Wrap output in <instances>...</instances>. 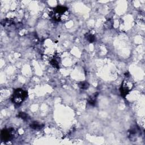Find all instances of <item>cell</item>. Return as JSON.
Wrapping results in <instances>:
<instances>
[{
    "label": "cell",
    "mask_w": 145,
    "mask_h": 145,
    "mask_svg": "<svg viewBox=\"0 0 145 145\" xmlns=\"http://www.w3.org/2000/svg\"><path fill=\"white\" fill-rule=\"evenodd\" d=\"M49 16L54 21L57 22L64 21L69 17L68 8L64 6H57L52 10L49 13Z\"/></svg>",
    "instance_id": "6da1fadb"
},
{
    "label": "cell",
    "mask_w": 145,
    "mask_h": 145,
    "mask_svg": "<svg viewBox=\"0 0 145 145\" xmlns=\"http://www.w3.org/2000/svg\"><path fill=\"white\" fill-rule=\"evenodd\" d=\"M27 96V92L21 88H17L13 92L11 100L15 105L19 106Z\"/></svg>",
    "instance_id": "7a4b0ae2"
},
{
    "label": "cell",
    "mask_w": 145,
    "mask_h": 145,
    "mask_svg": "<svg viewBox=\"0 0 145 145\" xmlns=\"http://www.w3.org/2000/svg\"><path fill=\"white\" fill-rule=\"evenodd\" d=\"M133 87L134 84L129 79H125L122 83L120 88V92L121 95L123 97L126 96L131 91Z\"/></svg>",
    "instance_id": "3957f363"
},
{
    "label": "cell",
    "mask_w": 145,
    "mask_h": 145,
    "mask_svg": "<svg viewBox=\"0 0 145 145\" xmlns=\"http://www.w3.org/2000/svg\"><path fill=\"white\" fill-rule=\"evenodd\" d=\"M14 129L13 128L3 129L1 133V140L3 142L10 141L14 138Z\"/></svg>",
    "instance_id": "277c9868"
},
{
    "label": "cell",
    "mask_w": 145,
    "mask_h": 145,
    "mask_svg": "<svg viewBox=\"0 0 145 145\" xmlns=\"http://www.w3.org/2000/svg\"><path fill=\"white\" fill-rule=\"evenodd\" d=\"M98 93L94 94V95H92L90 96V97L88 98V102L89 103V104L91 106H95L96 103V100H97V97H98Z\"/></svg>",
    "instance_id": "5b68a950"
},
{
    "label": "cell",
    "mask_w": 145,
    "mask_h": 145,
    "mask_svg": "<svg viewBox=\"0 0 145 145\" xmlns=\"http://www.w3.org/2000/svg\"><path fill=\"white\" fill-rule=\"evenodd\" d=\"M86 39L90 42V43H94L96 40L95 36L94 35H92V34H90V33L86 34Z\"/></svg>",
    "instance_id": "8992f818"
},
{
    "label": "cell",
    "mask_w": 145,
    "mask_h": 145,
    "mask_svg": "<svg viewBox=\"0 0 145 145\" xmlns=\"http://www.w3.org/2000/svg\"><path fill=\"white\" fill-rule=\"evenodd\" d=\"M43 126V125L39 123L38 122H33V123L31 124V125H30L31 128L34 129H40L43 128V127H42Z\"/></svg>",
    "instance_id": "52a82bcc"
},
{
    "label": "cell",
    "mask_w": 145,
    "mask_h": 145,
    "mask_svg": "<svg viewBox=\"0 0 145 145\" xmlns=\"http://www.w3.org/2000/svg\"><path fill=\"white\" fill-rule=\"evenodd\" d=\"M79 87L82 90H87L89 87V84L86 81L81 82L79 83Z\"/></svg>",
    "instance_id": "ba28073f"
},
{
    "label": "cell",
    "mask_w": 145,
    "mask_h": 145,
    "mask_svg": "<svg viewBox=\"0 0 145 145\" xmlns=\"http://www.w3.org/2000/svg\"><path fill=\"white\" fill-rule=\"evenodd\" d=\"M50 63H51V65L53 66V67L57 68V69L59 68V63H58V61L56 58L52 59L51 60V61H50Z\"/></svg>",
    "instance_id": "9c48e42d"
},
{
    "label": "cell",
    "mask_w": 145,
    "mask_h": 145,
    "mask_svg": "<svg viewBox=\"0 0 145 145\" xmlns=\"http://www.w3.org/2000/svg\"><path fill=\"white\" fill-rule=\"evenodd\" d=\"M20 118H22V119H23V120H26V119H27V117H28V115L26 113H23V112H22V113H20L19 114V116H18Z\"/></svg>",
    "instance_id": "30bf717a"
}]
</instances>
